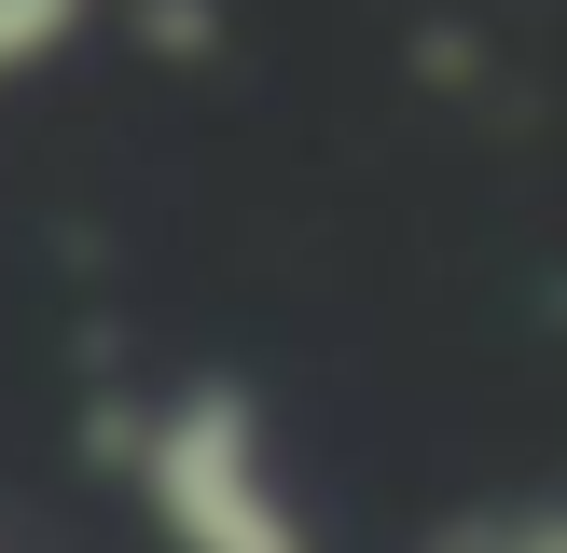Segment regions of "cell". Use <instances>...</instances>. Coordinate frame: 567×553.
<instances>
[{
  "instance_id": "1",
  "label": "cell",
  "mask_w": 567,
  "mask_h": 553,
  "mask_svg": "<svg viewBox=\"0 0 567 553\" xmlns=\"http://www.w3.org/2000/svg\"><path fill=\"white\" fill-rule=\"evenodd\" d=\"M55 28H70V0H0V70H14L28 42H55Z\"/></svg>"
}]
</instances>
